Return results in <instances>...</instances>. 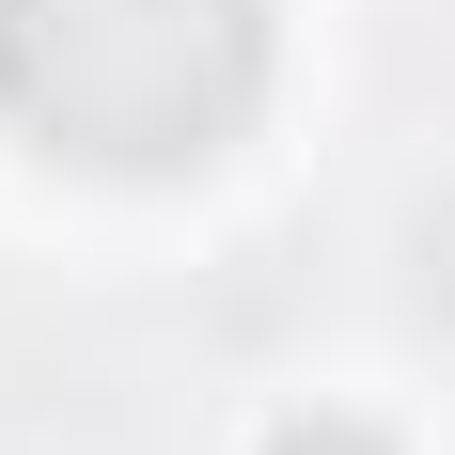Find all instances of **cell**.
<instances>
[{"mask_svg":"<svg viewBox=\"0 0 455 455\" xmlns=\"http://www.w3.org/2000/svg\"><path fill=\"white\" fill-rule=\"evenodd\" d=\"M0 110L63 173H204L267 110V0H0Z\"/></svg>","mask_w":455,"mask_h":455,"instance_id":"6da1fadb","label":"cell"},{"mask_svg":"<svg viewBox=\"0 0 455 455\" xmlns=\"http://www.w3.org/2000/svg\"><path fill=\"white\" fill-rule=\"evenodd\" d=\"M267 455H393V440H377V424H346V409H299Z\"/></svg>","mask_w":455,"mask_h":455,"instance_id":"7a4b0ae2","label":"cell"}]
</instances>
